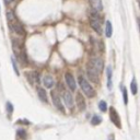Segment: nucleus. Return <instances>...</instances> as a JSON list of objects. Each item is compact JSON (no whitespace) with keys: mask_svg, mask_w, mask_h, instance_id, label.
Segmentation results:
<instances>
[{"mask_svg":"<svg viewBox=\"0 0 140 140\" xmlns=\"http://www.w3.org/2000/svg\"><path fill=\"white\" fill-rule=\"evenodd\" d=\"M130 88H131V92H133V94L136 95L137 94V92H138V89H137V82L136 80H134L131 81V84H130Z\"/></svg>","mask_w":140,"mask_h":140,"instance_id":"a211bd4d","label":"nucleus"},{"mask_svg":"<svg viewBox=\"0 0 140 140\" xmlns=\"http://www.w3.org/2000/svg\"><path fill=\"white\" fill-rule=\"evenodd\" d=\"M17 134H18V136L20 137L21 139H23V140L26 139V131H25L24 129H19L18 131H17Z\"/></svg>","mask_w":140,"mask_h":140,"instance_id":"6ab92c4d","label":"nucleus"},{"mask_svg":"<svg viewBox=\"0 0 140 140\" xmlns=\"http://www.w3.org/2000/svg\"><path fill=\"white\" fill-rule=\"evenodd\" d=\"M87 74H88V78H89V80L90 81L94 82V83H96L97 81H99V74L100 73L97 72L89 63L87 65Z\"/></svg>","mask_w":140,"mask_h":140,"instance_id":"20e7f679","label":"nucleus"},{"mask_svg":"<svg viewBox=\"0 0 140 140\" xmlns=\"http://www.w3.org/2000/svg\"><path fill=\"white\" fill-rule=\"evenodd\" d=\"M7 112H8V114H12V112H13V106H12V104L11 103H7Z\"/></svg>","mask_w":140,"mask_h":140,"instance_id":"b1692460","label":"nucleus"},{"mask_svg":"<svg viewBox=\"0 0 140 140\" xmlns=\"http://www.w3.org/2000/svg\"><path fill=\"white\" fill-rule=\"evenodd\" d=\"M99 108L101 112H106L107 110V104H106V102L105 101H101L100 103H99Z\"/></svg>","mask_w":140,"mask_h":140,"instance_id":"4be33fe9","label":"nucleus"},{"mask_svg":"<svg viewBox=\"0 0 140 140\" xmlns=\"http://www.w3.org/2000/svg\"><path fill=\"white\" fill-rule=\"evenodd\" d=\"M63 97H64V101H65V103H66L67 107L72 108L73 107V96H72L71 93H70V91H64L63 92Z\"/></svg>","mask_w":140,"mask_h":140,"instance_id":"9d476101","label":"nucleus"},{"mask_svg":"<svg viewBox=\"0 0 140 140\" xmlns=\"http://www.w3.org/2000/svg\"><path fill=\"white\" fill-rule=\"evenodd\" d=\"M101 122H102V118L100 117V116H97V115L93 116V118H92V120H91L92 125H99Z\"/></svg>","mask_w":140,"mask_h":140,"instance_id":"412c9836","label":"nucleus"},{"mask_svg":"<svg viewBox=\"0 0 140 140\" xmlns=\"http://www.w3.org/2000/svg\"><path fill=\"white\" fill-rule=\"evenodd\" d=\"M12 65H13V68H14V72L19 76V70H18V68H17V65H15L14 59H12Z\"/></svg>","mask_w":140,"mask_h":140,"instance_id":"393cba45","label":"nucleus"},{"mask_svg":"<svg viewBox=\"0 0 140 140\" xmlns=\"http://www.w3.org/2000/svg\"><path fill=\"white\" fill-rule=\"evenodd\" d=\"M37 94H38L40 99L45 102V103H47L48 102V99H47V93H46V91L44 90L43 88H37Z\"/></svg>","mask_w":140,"mask_h":140,"instance_id":"2eb2a0df","label":"nucleus"},{"mask_svg":"<svg viewBox=\"0 0 140 140\" xmlns=\"http://www.w3.org/2000/svg\"><path fill=\"white\" fill-rule=\"evenodd\" d=\"M50 96H52V101H53V104L57 107L59 111H61L63 113H65V108H64V105L61 104V100H60V96H59V93L58 91L53 90L50 92Z\"/></svg>","mask_w":140,"mask_h":140,"instance_id":"7ed1b4c3","label":"nucleus"},{"mask_svg":"<svg viewBox=\"0 0 140 140\" xmlns=\"http://www.w3.org/2000/svg\"><path fill=\"white\" fill-rule=\"evenodd\" d=\"M107 80H108V89H112V68H107Z\"/></svg>","mask_w":140,"mask_h":140,"instance_id":"f3484780","label":"nucleus"},{"mask_svg":"<svg viewBox=\"0 0 140 140\" xmlns=\"http://www.w3.org/2000/svg\"><path fill=\"white\" fill-rule=\"evenodd\" d=\"M123 95H124V103L127 105V103H128V94H127V90L124 88L123 89Z\"/></svg>","mask_w":140,"mask_h":140,"instance_id":"5701e85b","label":"nucleus"},{"mask_svg":"<svg viewBox=\"0 0 140 140\" xmlns=\"http://www.w3.org/2000/svg\"><path fill=\"white\" fill-rule=\"evenodd\" d=\"M25 76L27 78V80H29L32 84H35V83H40V73L37 71H31V72H27L25 73Z\"/></svg>","mask_w":140,"mask_h":140,"instance_id":"9b49d317","label":"nucleus"},{"mask_svg":"<svg viewBox=\"0 0 140 140\" xmlns=\"http://www.w3.org/2000/svg\"><path fill=\"white\" fill-rule=\"evenodd\" d=\"M65 80H66V83H67V85H68V88L70 89V90L76 91L77 84H76V81H74V78L72 76V73L66 72V74H65Z\"/></svg>","mask_w":140,"mask_h":140,"instance_id":"0eeeda50","label":"nucleus"},{"mask_svg":"<svg viewBox=\"0 0 140 140\" xmlns=\"http://www.w3.org/2000/svg\"><path fill=\"white\" fill-rule=\"evenodd\" d=\"M4 1H6V3H10V2L13 1V0H4Z\"/></svg>","mask_w":140,"mask_h":140,"instance_id":"bb28decb","label":"nucleus"},{"mask_svg":"<svg viewBox=\"0 0 140 140\" xmlns=\"http://www.w3.org/2000/svg\"><path fill=\"white\" fill-rule=\"evenodd\" d=\"M12 48L17 58L20 60L22 65H26L27 64V57H26V53L24 49V46L21 43L20 41H18L15 38H12Z\"/></svg>","mask_w":140,"mask_h":140,"instance_id":"f257e3e1","label":"nucleus"},{"mask_svg":"<svg viewBox=\"0 0 140 140\" xmlns=\"http://www.w3.org/2000/svg\"><path fill=\"white\" fill-rule=\"evenodd\" d=\"M137 22H138V25H139V30H140V19H139V18L137 19Z\"/></svg>","mask_w":140,"mask_h":140,"instance_id":"a878e982","label":"nucleus"},{"mask_svg":"<svg viewBox=\"0 0 140 140\" xmlns=\"http://www.w3.org/2000/svg\"><path fill=\"white\" fill-rule=\"evenodd\" d=\"M43 82H44V85H45L46 88H48V89L53 88L54 84H55L54 79H53V77H50V76H46V77H44Z\"/></svg>","mask_w":140,"mask_h":140,"instance_id":"4468645a","label":"nucleus"},{"mask_svg":"<svg viewBox=\"0 0 140 140\" xmlns=\"http://www.w3.org/2000/svg\"><path fill=\"white\" fill-rule=\"evenodd\" d=\"M7 19H8V22H12L15 20V15L12 11H7Z\"/></svg>","mask_w":140,"mask_h":140,"instance_id":"aec40b11","label":"nucleus"},{"mask_svg":"<svg viewBox=\"0 0 140 140\" xmlns=\"http://www.w3.org/2000/svg\"><path fill=\"white\" fill-rule=\"evenodd\" d=\"M89 64H90L99 73H101L102 71H103L104 63H103V60H102L101 58H93V59H91L90 61H89Z\"/></svg>","mask_w":140,"mask_h":140,"instance_id":"423d86ee","label":"nucleus"},{"mask_svg":"<svg viewBox=\"0 0 140 140\" xmlns=\"http://www.w3.org/2000/svg\"><path fill=\"white\" fill-rule=\"evenodd\" d=\"M138 3H139V7H140V0H138Z\"/></svg>","mask_w":140,"mask_h":140,"instance_id":"c85d7f7f","label":"nucleus"},{"mask_svg":"<svg viewBox=\"0 0 140 140\" xmlns=\"http://www.w3.org/2000/svg\"><path fill=\"white\" fill-rule=\"evenodd\" d=\"M90 1V4H91V7L92 9L94 11H101L102 9H103V4H102V1L101 0H89Z\"/></svg>","mask_w":140,"mask_h":140,"instance_id":"ddd939ff","label":"nucleus"},{"mask_svg":"<svg viewBox=\"0 0 140 140\" xmlns=\"http://www.w3.org/2000/svg\"><path fill=\"white\" fill-rule=\"evenodd\" d=\"M110 140H114V136H111V138H110Z\"/></svg>","mask_w":140,"mask_h":140,"instance_id":"cd10ccee","label":"nucleus"},{"mask_svg":"<svg viewBox=\"0 0 140 140\" xmlns=\"http://www.w3.org/2000/svg\"><path fill=\"white\" fill-rule=\"evenodd\" d=\"M78 81H79V84H80L81 90L83 91V93H84L88 97H93V96L95 95L94 89L92 88V85L88 82V80L82 76V74L78 76Z\"/></svg>","mask_w":140,"mask_h":140,"instance_id":"f03ea898","label":"nucleus"},{"mask_svg":"<svg viewBox=\"0 0 140 140\" xmlns=\"http://www.w3.org/2000/svg\"><path fill=\"white\" fill-rule=\"evenodd\" d=\"M9 23V27L11 29V31H13L14 33H17L18 35H25V31L23 29V26L17 21V19L12 22H8Z\"/></svg>","mask_w":140,"mask_h":140,"instance_id":"39448f33","label":"nucleus"},{"mask_svg":"<svg viewBox=\"0 0 140 140\" xmlns=\"http://www.w3.org/2000/svg\"><path fill=\"white\" fill-rule=\"evenodd\" d=\"M90 25L93 30L99 35H102V26H101V20H96V19H90Z\"/></svg>","mask_w":140,"mask_h":140,"instance_id":"f8f14e48","label":"nucleus"},{"mask_svg":"<svg viewBox=\"0 0 140 140\" xmlns=\"http://www.w3.org/2000/svg\"><path fill=\"white\" fill-rule=\"evenodd\" d=\"M105 35L106 37H111L112 33H113V27H112V23L110 21H106V24H105Z\"/></svg>","mask_w":140,"mask_h":140,"instance_id":"dca6fc26","label":"nucleus"},{"mask_svg":"<svg viewBox=\"0 0 140 140\" xmlns=\"http://www.w3.org/2000/svg\"><path fill=\"white\" fill-rule=\"evenodd\" d=\"M76 103H77V106H78L79 111H84L85 110V107H87L85 100H84V97H83V95L80 92L77 93V95H76Z\"/></svg>","mask_w":140,"mask_h":140,"instance_id":"1a4fd4ad","label":"nucleus"},{"mask_svg":"<svg viewBox=\"0 0 140 140\" xmlns=\"http://www.w3.org/2000/svg\"><path fill=\"white\" fill-rule=\"evenodd\" d=\"M110 117H111L112 123H114V125L116 126V127H118V128L122 127V126H120L119 116H118L117 112H116V110L114 108V107H111V108H110Z\"/></svg>","mask_w":140,"mask_h":140,"instance_id":"6e6552de","label":"nucleus"}]
</instances>
